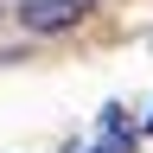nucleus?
I'll use <instances>...</instances> for the list:
<instances>
[{
    "label": "nucleus",
    "mask_w": 153,
    "mask_h": 153,
    "mask_svg": "<svg viewBox=\"0 0 153 153\" xmlns=\"http://www.w3.org/2000/svg\"><path fill=\"white\" fill-rule=\"evenodd\" d=\"M19 26L38 32V38H57V32H70V26H83V19L96 13V0H19Z\"/></svg>",
    "instance_id": "1"
},
{
    "label": "nucleus",
    "mask_w": 153,
    "mask_h": 153,
    "mask_svg": "<svg viewBox=\"0 0 153 153\" xmlns=\"http://www.w3.org/2000/svg\"><path fill=\"white\" fill-rule=\"evenodd\" d=\"M121 147H128V134H115V140H108V147H96V153H121Z\"/></svg>",
    "instance_id": "2"
}]
</instances>
